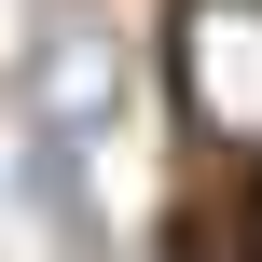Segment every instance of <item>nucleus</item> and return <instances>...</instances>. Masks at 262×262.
<instances>
[{"instance_id":"1","label":"nucleus","mask_w":262,"mask_h":262,"mask_svg":"<svg viewBox=\"0 0 262 262\" xmlns=\"http://www.w3.org/2000/svg\"><path fill=\"white\" fill-rule=\"evenodd\" d=\"M166 111L207 166L262 180V0H166Z\"/></svg>"},{"instance_id":"2","label":"nucleus","mask_w":262,"mask_h":262,"mask_svg":"<svg viewBox=\"0 0 262 262\" xmlns=\"http://www.w3.org/2000/svg\"><path fill=\"white\" fill-rule=\"evenodd\" d=\"M235 249L262 262V180H249V193H235Z\"/></svg>"}]
</instances>
